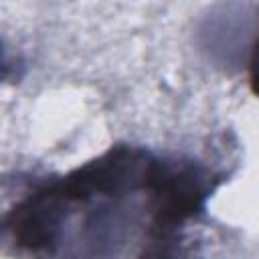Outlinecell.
Returning a JSON list of instances; mask_svg holds the SVG:
<instances>
[{"mask_svg": "<svg viewBox=\"0 0 259 259\" xmlns=\"http://www.w3.org/2000/svg\"><path fill=\"white\" fill-rule=\"evenodd\" d=\"M231 170L119 142L63 174L26 178L2 217L16 259H188Z\"/></svg>", "mask_w": 259, "mask_h": 259, "instance_id": "cell-1", "label": "cell"}, {"mask_svg": "<svg viewBox=\"0 0 259 259\" xmlns=\"http://www.w3.org/2000/svg\"><path fill=\"white\" fill-rule=\"evenodd\" d=\"M249 85H251V91L259 97V34L253 42V49H251V59H249Z\"/></svg>", "mask_w": 259, "mask_h": 259, "instance_id": "cell-2", "label": "cell"}]
</instances>
